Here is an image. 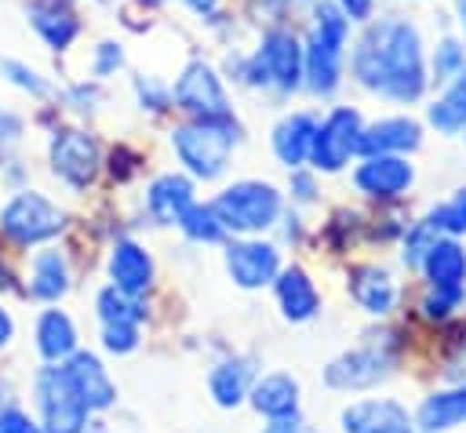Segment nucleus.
<instances>
[{"instance_id":"obj_34","label":"nucleus","mask_w":466,"mask_h":433,"mask_svg":"<svg viewBox=\"0 0 466 433\" xmlns=\"http://www.w3.org/2000/svg\"><path fill=\"white\" fill-rule=\"evenodd\" d=\"M0 73H4L15 87H22V91H29V95H36V98H47V95H51V84H47L33 65H25V62H18V58H0Z\"/></svg>"},{"instance_id":"obj_5","label":"nucleus","mask_w":466,"mask_h":433,"mask_svg":"<svg viewBox=\"0 0 466 433\" xmlns=\"http://www.w3.org/2000/svg\"><path fill=\"white\" fill-rule=\"evenodd\" d=\"M218 222L226 226V233H262L280 218V189L258 178H244L226 186L215 200H211Z\"/></svg>"},{"instance_id":"obj_46","label":"nucleus","mask_w":466,"mask_h":433,"mask_svg":"<svg viewBox=\"0 0 466 433\" xmlns=\"http://www.w3.org/2000/svg\"><path fill=\"white\" fill-rule=\"evenodd\" d=\"M455 18H459V29H462V44H466V0H455Z\"/></svg>"},{"instance_id":"obj_39","label":"nucleus","mask_w":466,"mask_h":433,"mask_svg":"<svg viewBox=\"0 0 466 433\" xmlns=\"http://www.w3.org/2000/svg\"><path fill=\"white\" fill-rule=\"evenodd\" d=\"M18 138H22V120L15 113L0 109V153H7L11 146H18Z\"/></svg>"},{"instance_id":"obj_19","label":"nucleus","mask_w":466,"mask_h":433,"mask_svg":"<svg viewBox=\"0 0 466 433\" xmlns=\"http://www.w3.org/2000/svg\"><path fill=\"white\" fill-rule=\"evenodd\" d=\"M189 204H193V182L186 175H175V171L157 175L146 189V211L160 226H178V218Z\"/></svg>"},{"instance_id":"obj_17","label":"nucleus","mask_w":466,"mask_h":433,"mask_svg":"<svg viewBox=\"0 0 466 433\" xmlns=\"http://www.w3.org/2000/svg\"><path fill=\"white\" fill-rule=\"evenodd\" d=\"M419 142H422L419 120H411V116H386V120H375V124L360 127L357 153L360 156H368V153H411V149H419Z\"/></svg>"},{"instance_id":"obj_15","label":"nucleus","mask_w":466,"mask_h":433,"mask_svg":"<svg viewBox=\"0 0 466 433\" xmlns=\"http://www.w3.org/2000/svg\"><path fill=\"white\" fill-rule=\"evenodd\" d=\"M66 378L73 382L76 397L87 404V411H106L116 404V382L109 378V371L102 368V360L87 349H76L66 357Z\"/></svg>"},{"instance_id":"obj_3","label":"nucleus","mask_w":466,"mask_h":433,"mask_svg":"<svg viewBox=\"0 0 466 433\" xmlns=\"http://www.w3.org/2000/svg\"><path fill=\"white\" fill-rule=\"evenodd\" d=\"M171 149L193 178L211 182L229 167L237 149V124L233 116H189L171 131Z\"/></svg>"},{"instance_id":"obj_29","label":"nucleus","mask_w":466,"mask_h":433,"mask_svg":"<svg viewBox=\"0 0 466 433\" xmlns=\"http://www.w3.org/2000/svg\"><path fill=\"white\" fill-rule=\"evenodd\" d=\"M426 120H430L437 131H444V135L466 131V73L455 76V80L448 84V91L426 109Z\"/></svg>"},{"instance_id":"obj_9","label":"nucleus","mask_w":466,"mask_h":433,"mask_svg":"<svg viewBox=\"0 0 466 433\" xmlns=\"http://www.w3.org/2000/svg\"><path fill=\"white\" fill-rule=\"evenodd\" d=\"M360 113L350 109V106H339L331 109L317 131H313V149H309V164L317 171H342L346 160L357 153V142H360Z\"/></svg>"},{"instance_id":"obj_2","label":"nucleus","mask_w":466,"mask_h":433,"mask_svg":"<svg viewBox=\"0 0 466 433\" xmlns=\"http://www.w3.org/2000/svg\"><path fill=\"white\" fill-rule=\"evenodd\" d=\"M350 15L335 0H317L313 4V25L302 47V69H306V87L313 95H331L342 80V58H346V40H350Z\"/></svg>"},{"instance_id":"obj_8","label":"nucleus","mask_w":466,"mask_h":433,"mask_svg":"<svg viewBox=\"0 0 466 433\" xmlns=\"http://www.w3.org/2000/svg\"><path fill=\"white\" fill-rule=\"evenodd\" d=\"M36 400H40V433H84L87 429V404L76 397L66 368H44L36 375Z\"/></svg>"},{"instance_id":"obj_10","label":"nucleus","mask_w":466,"mask_h":433,"mask_svg":"<svg viewBox=\"0 0 466 433\" xmlns=\"http://www.w3.org/2000/svg\"><path fill=\"white\" fill-rule=\"evenodd\" d=\"M47 156H51V171H55L66 186H73V189H87V186L95 182V175H98V164H102L95 135L76 131V127L55 131Z\"/></svg>"},{"instance_id":"obj_27","label":"nucleus","mask_w":466,"mask_h":433,"mask_svg":"<svg viewBox=\"0 0 466 433\" xmlns=\"http://www.w3.org/2000/svg\"><path fill=\"white\" fill-rule=\"evenodd\" d=\"M36 349L51 364H58L69 353H76V327H73L69 313H62V309H44L40 313V320H36Z\"/></svg>"},{"instance_id":"obj_4","label":"nucleus","mask_w":466,"mask_h":433,"mask_svg":"<svg viewBox=\"0 0 466 433\" xmlns=\"http://www.w3.org/2000/svg\"><path fill=\"white\" fill-rule=\"evenodd\" d=\"M240 80L251 87H277V91H299L306 84L302 69V44L288 29L262 33L251 58L240 62Z\"/></svg>"},{"instance_id":"obj_23","label":"nucleus","mask_w":466,"mask_h":433,"mask_svg":"<svg viewBox=\"0 0 466 433\" xmlns=\"http://www.w3.org/2000/svg\"><path fill=\"white\" fill-rule=\"evenodd\" d=\"M251 408L266 418H277V415H299V382L284 371H273V375H262L251 382V393H248Z\"/></svg>"},{"instance_id":"obj_12","label":"nucleus","mask_w":466,"mask_h":433,"mask_svg":"<svg viewBox=\"0 0 466 433\" xmlns=\"http://www.w3.org/2000/svg\"><path fill=\"white\" fill-rule=\"evenodd\" d=\"M411 182H415V167L400 153H368L353 167L357 193H364L371 200H397L400 193H408Z\"/></svg>"},{"instance_id":"obj_38","label":"nucleus","mask_w":466,"mask_h":433,"mask_svg":"<svg viewBox=\"0 0 466 433\" xmlns=\"http://www.w3.org/2000/svg\"><path fill=\"white\" fill-rule=\"evenodd\" d=\"M0 433H40V422H33L18 408H4L0 411Z\"/></svg>"},{"instance_id":"obj_41","label":"nucleus","mask_w":466,"mask_h":433,"mask_svg":"<svg viewBox=\"0 0 466 433\" xmlns=\"http://www.w3.org/2000/svg\"><path fill=\"white\" fill-rule=\"evenodd\" d=\"M262 433H302V422H299V415H277L266 422Z\"/></svg>"},{"instance_id":"obj_11","label":"nucleus","mask_w":466,"mask_h":433,"mask_svg":"<svg viewBox=\"0 0 466 433\" xmlns=\"http://www.w3.org/2000/svg\"><path fill=\"white\" fill-rule=\"evenodd\" d=\"M175 106L186 109L189 116H229V98H226V87L218 80V73L208 65V62H189L178 80H175V91H171Z\"/></svg>"},{"instance_id":"obj_33","label":"nucleus","mask_w":466,"mask_h":433,"mask_svg":"<svg viewBox=\"0 0 466 433\" xmlns=\"http://www.w3.org/2000/svg\"><path fill=\"white\" fill-rule=\"evenodd\" d=\"M462 73H466V44L455 40V36H444L437 44V51H433V80L451 84Z\"/></svg>"},{"instance_id":"obj_18","label":"nucleus","mask_w":466,"mask_h":433,"mask_svg":"<svg viewBox=\"0 0 466 433\" xmlns=\"http://www.w3.org/2000/svg\"><path fill=\"white\" fill-rule=\"evenodd\" d=\"M109 277L113 287L127 291V295H146L153 284V258L142 244L135 240H116L109 251Z\"/></svg>"},{"instance_id":"obj_20","label":"nucleus","mask_w":466,"mask_h":433,"mask_svg":"<svg viewBox=\"0 0 466 433\" xmlns=\"http://www.w3.org/2000/svg\"><path fill=\"white\" fill-rule=\"evenodd\" d=\"M25 15H29L33 29L40 33V40L51 51H66L80 33V22H76V15L69 11L66 0H36V4H29Z\"/></svg>"},{"instance_id":"obj_48","label":"nucleus","mask_w":466,"mask_h":433,"mask_svg":"<svg viewBox=\"0 0 466 433\" xmlns=\"http://www.w3.org/2000/svg\"><path fill=\"white\" fill-rule=\"evenodd\" d=\"M98 4H113V0H98Z\"/></svg>"},{"instance_id":"obj_25","label":"nucleus","mask_w":466,"mask_h":433,"mask_svg":"<svg viewBox=\"0 0 466 433\" xmlns=\"http://www.w3.org/2000/svg\"><path fill=\"white\" fill-rule=\"evenodd\" d=\"M350 295H353V302H357L364 313H371V317H386V313L393 309V302H397V287H393L390 273L379 269V266H360V269H353V277H350Z\"/></svg>"},{"instance_id":"obj_14","label":"nucleus","mask_w":466,"mask_h":433,"mask_svg":"<svg viewBox=\"0 0 466 433\" xmlns=\"http://www.w3.org/2000/svg\"><path fill=\"white\" fill-rule=\"evenodd\" d=\"M226 269L237 287H266L280 273V251L266 240H233L226 247Z\"/></svg>"},{"instance_id":"obj_7","label":"nucleus","mask_w":466,"mask_h":433,"mask_svg":"<svg viewBox=\"0 0 466 433\" xmlns=\"http://www.w3.org/2000/svg\"><path fill=\"white\" fill-rule=\"evenodd\" d=\"M62 226H66L62 207H55L47 196H40V193H33V189L15 193V196L4 204V211H0V233H4L7 240L22 244V247L44 244V240L58 237Z\"/></svg>"},{"instance_id":"obj_16","label":"nucleus","mask_w":466,"mask_h":433,"mask_svg":"<svg viewBox=\"0 0 466 433\" xmlns=\"http://www.w3.org/2000/svg\"><path fill=\"white\" fill-rule=\"evenodd\" d=\"M346 433H415L408 408L397 400H357L342 411Z\"/></svg>"},{"instance_id":"obj_37","label":"nucleus","mask_w":466,"mask_h":433,"mask_svg":"<svg viewBox=\"0 0 466 433\" xmlns=\"http://www.w3.org/2000/svg\"><path fill=\"white\" fill-rule=\"evenodd\" d=\"M120 65H124V47H120L116 40H102V44L95 47L91 73H95V76H113Z\"/></svg>"},{"instance_id":"obj_31","label":"nucleus","mask_w":466,"mask_h":433,"mask_svg":"<svg viewBox=\"0 0 466 433\" xmlns=\"http://www.w3.org/2000/svg\"><path fill=\"white\" fill-rule=\"evenodd\" d=\"M178 229L189 240H197V244H218L226 237V226L218 222V215H215L211 204H189L182 211V218H178Z\"/></svg>"},{"instance_id":"obj_40","label":"nucleus","mask_w":466,"mask_h":433,"mask_svg":"<svg viewBox=\"0 0 466 433\" xmlns=\"http://www.w3.org/2000/svg\"><path fill=\"white\" fill-rule=\"evenodd\" d=\"M135 91H138L142 106H149V109H164V106H167V98H171L164 87H157L153 80H142V76L135 80Z\"/></svg>"},{"instance_id":"obj_32","label":"nucleus","mask_w":466,"mask_h":433,"mask_svg":"<svg viewBox=\"0 0 466 433\" xmlns=\"http://www.w3.org/2000/svg\"><path fill=\"white\" fill-rule=\"evenodd\" d=\"M426 222H430L437 233H444V237L466 233V186H462V189H455V193H451V200L437 204V207L426 215Z\"/></svg>"},{"instance_id":"obj_24","label":"nucleus","mask_w":466,"mask_h":433,"mask_svg":"<svg viewBox=\"0 0 466 433\" xmlns=\"http://www.w3.org/2000/svg\"><path fill=\"white\" fill-rule=\"evenodd\" d=\"M415 422L426 433H444V429L462 426L466 422V382L462 386H451V389H441V393H430L419 404Z\"/></svg>"},{"instance_id":"obj_30","label":"nucleus","mask_w":466,"mask_h":433,"mask_svg":"<svg viewBox=\"0 0 466 433\" xmlns=\"http://www.w3.org/2000/svg\"><path fill=\"white\" fill-rule=\"evenodd\" d=\"M95 306H98V320L102 324H142V317H146L142 295H127V291L113 287V284L98 291Z\"/></svg>"},{"instance_id":"obj_47","label":"nucleus","mask_w":466,"mask_h":433,"mask_svg":"<svg viewBox=\"0 0 466 433\" xmlns=\"http://www.w3.org/2000/svg\"><path fill=\"white\" fill-rule=\"evenodd\" d=\"M84 433H106V426H102V422H95V426H87Z\"/></svg>"},{"instance_id":"obj_36","label":"nucleus","mask_w":466,"mask_h":433,"mask_svg":"<svg viewBox=\"0 0 466 433\" xmlns=\"http://www.w3.org/2000/svg\"><path fill=\"white\" fill-rule=\"evenodd\" d=\"M138 324H102V346L116 357L124 353H135L138 349Z\"/></svg>"},{"instance_id":"obj_21","label":"nucleus","mask_w":466,"mask_h":433,"mask_svg":"<svg viewBox=\"0 0 466 433\" xmlns=\"http://www.w3.org/2000/svg\"><path fill=\"white\" fill-rule=\"evenodd\" d=\"M313 131H317V120L309 113H291L284 116L277 127H273V153L284 167H302L309 164V149H313Z\"/></svg>"},{"instance_id":"obj_28","label":"nucleus","mask_w":466,"mask_h":433,"mask_svg":"<svg viewBox=\"0 0 466 433\" xmlns=\"http://www.w3.org/2000/svg\"><path fill=\"white\" fill-rule=\"evenodd\" d=\"M69 291V262L62 251L47 247L33 255V280H29V295L40 302H55Z\"/></svg>"},{"instance_id":"obj_45","label":"nucleus","mask_w":466,"mask_h":433,"mask_svg":"<svg viewBox=\"0 0 466 433\" xmlns=\"http://www.w3.org/2000/svg\"><path fill=\"white\" fill-rule=\"evenodd\" d=\"M11 335H15V320H11V313L0 306V349L11 342Z\"/></svg>"},{"instance_id":"obj_13","label":"nucleus","mask_w":466,"mask_h":433,"mask_svg":"<svg viewBox=\"0 0 466 433\" xmlns=\"http://www.w3.org/2000/svg\"><path fill=\"white\" fill-rule=\"evenodd\" d=\"M390 368H393V353L386 346H357L324 368V382L331 389H368L379 378H386Z\"/></svg>"},{"instance_id":"obj_49","label":"nucleus","mask_w":466,"mask_h":433,"mask_svg":"<svg viewBox=\"0 0 466 433\" xmlns=\"http://www.w3.org/2000/svg\"><path fill=\"white\" fill-rule=\"evenodd\" d=\"M422 433H426V429H422Z\"/></svg>"},{"instance_id":"obj_35","label":"nucleus","mask_w":466,"mask_h":433,"mask_svg":"<svg viewBox=\"0 0 466 433\" xmlns=\"http://www.w3.org/2000/svg\"><path fill=\"white\" fill-rule=\"evenodd\" d=\"M437 237H441V233H437L430 222H415V226L408 229V237H404V266H422V258H426V251L433 247Z\"/></svg>"},{"instance_id":"obj_22","label":"nucleus","mask_w":466,"mask_h":433,"mask_svg":"<svg viewBox=\"0 0 466 433\" xmlns=\"http://www.w3.org/2000/svg\"><path fill=\"white\" fill-rule=\"evenodd\" d=\"M273 287H277V302H280V313L288 317V320H309L317 309H320V295H317V287H313V280H309V273L306 269H299V266H288V269H280L277 273V280H273Z\"/></svg>"},{"instance_id":"obj_26","label":"nucleus","mask_w":466,"mask_h":433,"mask_svg":"<svg viewBox=\"0 0 466 433\" xmlns=\"http://www.w3.org/2000/svg\"><path fill=\"white\" fill-rule=\"evenodd\" d=\"M251 382H255L251 357H229V360H222V364L211 368L208 389H211V397H215L218 408H237L251 393Z\"/></svg>"},{"instance_id":"obj_42","label":"nucleus","mask_w":466,"mask_h":433,"mask_svg":"<svg viewBox=\"0 0 466 433\" xmlns=\"http://www.w3.org/2000/svg\"><path fill=\"white\" fill-rule=\"evenodd\" d=\"M291 193H295V200H313V178L306 171H299V167L291 175Z\"/></svg>"},{"instance_id":"obj_43","label":"nucleus","mask_w":466,"mask_h":433,"mask_svg":"<svg viewBox=\"0 0 466 433\" xmlns=\"http://www.w3.org/2000/svg\"><path fill=\"white\" fill-rule=\"evenodd\" d=\"M335 4H339L353 22H364V18L371 15V4H375V0H335Z\"/></svg>"},{"instance_id":"obj_1","label":"nucleus","mask_w":466,"mask_h":433,"mask_svg":"<svg viewBox=\"0 0 466 433\" xmlns=\"http://www.w3.org/2000/svg\"><path fill=\"white\" fill-rule=\"evenodd\" d=\"M350 69H353V80L379 98L404 102V106L419 102L430 84L419 25L400 15H386L371 22L353 47Z\"/></svg>"},{"instance_id":"obj_44","label":"nucleus","mask_w":466,"mask_h":433,"mask_svg":"<svg viewBox=\"0 0 466 433\" xmlns=\"http://www.w3.org/2000/svg\"><path fill=\"white\" fill-rule=\"evenodd\" d=\"M193 15H200V18H211L215 15V7H218V0H182Z\"/></svg>"},{"instance_id":"obj_6","label":"nucleus","mask_w":466,"mask_h":433,"mask_svg":"<svg viewBox=\"0 0 466 433\" xmlns=\"http://www.w3.org/2000/svg\"><path fill=\"white\" fill-rule=\"evenodd\" d=\"M419 269L426 273L430 291H433L422 302V313L437 317V320L448 317L462 302V291H466V251H462V244L455 237H437Z\"/></svg>"}]
</instances>
